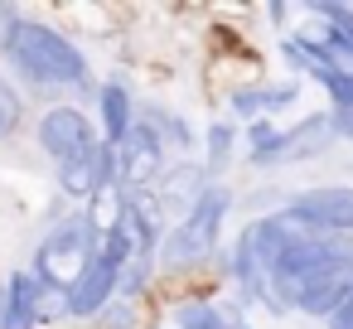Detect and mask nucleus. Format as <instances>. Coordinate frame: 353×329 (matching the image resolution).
<instances>
[{
	"label": "nucleus",
	"mask_w": 353,
	"mask_h": 329,
	"mask_svg": "<svg viewBox=\"0 0 353 329\" xmlns=\"http://www.w3.org/2000/svg\"><path fill=\"white\" fill-rule=\"evenodd\" d=\"M6 59H10V68H15L30 88H83V83H88V59H83V49H78L63 30H54V25H44V20H30V15L15 25Z\"/></svg>",
	"instance_id": "nucleus-1"
},
{
	"label": "nucleus",
	"mask_w": 353,
	"mask_h": 329,
	"mask_svg": "<svg viewBox=\"0 0 353 329\" xmlns=\"http://www.w3.org/2000/svg\"><path fill=\"white\" fill-rule=\"evenodd\" d=\"M102 247V232L88 223V213H68V218H54V228L44 232V242L34 247V276L49 295H68V286L83 276V266L97 257Z\"/></svg>",
	"instance_id": "nucleus-2"
},
{
	"label": "nucleus",
	"mask_w": 353,
	"mask_h": 329,
	"mask_svg": "<svg viewBox=\"0 0 353 329\" xmlns=\"http://www.w3.org/2000/svg\"><path fill=\"white\" fill-rule=\"evenodd\" d=\"M228 208H232V194L223 189V184H208L203 189V199L170 228V237L160 242V261L165 266H189V261H203L213 247H218V228H223V218H228Z\"/></svg>",
	"instance_id": "nucleus-3"
},
{
	"label": "nucleus",
	"mask_w": 353,
	"mask_h": 329,
	"mask_svg": "<svg viewBox=\"0 0 353 329\" xmlns=\"http://www.w3.org/2000/svg\"><path fill=\"white\" fill-rule=\"evenodd\" d=\"M165 170V141L155 136L150 121H131V131L117 146V189L121 194H145V184Z\"/></svg>",
	"instance_id": "nucleus-4"
},
{
	"label": "nucleus",
	"mask_w": 353,
	"mask_h": 329,
	"mask_svg": "<svg viewBox=\"0 0 353 329\" xmlns=\"http://www.w3.org/2000/svg\"><path fill=\"white\" fill-rule=\"evenodd\" d=\"M34 141H39V150H44L54 165H63V160L83 155L88 146H97L102 136L92 131L88 112H78V107H49V112L34 121Z\"/></svg>",
	"instance_id": "nucleus-5"
},
{
	"label": "nucleus",
	"mask_w": 353,
	"mask_h": 329,
	"mask_svg": "<svg viewBox=\"0 0 353 329\" xmlns=\"http://www.w3.org/2000/svg\"><path fill=\"white\" fill-rule=\"evenodd\" d=\"M290 218L319 228V232H348L353 237V189L348 184H319V189H305L300 199L285 203Z\"/></svg>",
	"instance_id": "nucleus-6"
},
{
	"label": "nucleus",
	"mask_w": 353,
	"mask_h": 329,
	"mask_svg": "<svg viewBox=\"0 0 353 329\" xmlns=\"http://www.w3.org/2000/svg\"><path fill=\"white\" fill-rule=\"evenodd\" d=\"M334 146V121L324 117V112H314V117H305V121H295L290 131H281L266 150H256V155H247L252 165H295V160H310V155H319V150H329Z\"/></svg>",
	"instance_id": "nucleus-7"
},
{
	"label": "nucleus",
	"mask_w": 353,
	"mask_h": 329,
	"mask_svg": "<svg viewBox=\"0 0 353 329\" xmlns=\"http://www.w3.org/2000/svg\"><path fill=\"white\" fill-rule=\"evenodd\" d=\"M112 295H117V266L97 252L88 266H83V276L68 286V295H63V315H73V319H92V315H107V305H112Z\"/></svg>",
	"instance_id": "nucleus-8"
},
{
	"label": "nucleus",
	"mask_w": 353,
	"mask_h": 329,
	"mask_svg": "<svg viewBox=\"0 0 353 329\" xmlns=\"http://www.w3.org/2000/svg\"><path fill=\"white\" fill-rule=\"evenodd\" d=\"M6 300H10V310H6V329H34L44 315H54L49 290L39 286V276H34L30 266H20V271L6 276Z\"/></svg>",
	"instance_id": "nucleus-9"
},
{
	"label": "nucleus",
	"mask_w": 353,
	"mask_h": 329,
	"mask_svg": "<svg viewBox=\"0 0 353 329\" xmlns=\"http://www.w3.org/2000/svg\"><path fill=\"white\" fill-rule=\"evenodd\" d=\"M97 121H102V141L107 146H121V136L131 131V121H136V107H131V92H126V83H102L97 88Z\"/></svg>",
	"instance_id": "nucleus-10"
},
{
	"label": "nucleus",
	"mask_w": 353,
	"mask_h": 329,
	"mask_svg": "<svg viewBox=\"0 0 353 329\" xmlns=\"http://www.w3.org/2000/svg\"><path fill=\"white\" fill-rule=\"evenodd\" d=\"M203 189H208V170H199V165H174L170 175H165V184H160V199H155V208H174L179 218L203 199Z\"/></svg>",
	"instance_id": "nucleus-11"
},
{
	"label": "nucleus",
	"mask_w": 353,
	"mask_h": 329,
	"mask_svg": "<svg viewBox=\"0 0 353 329\" xmlns=\"http://www.w3.org/2000/svg\"><path fill=\"white\" fill-rule=\"evenodd\" d=\"M295 102V83H281V88H242V92H232V112L242 117V121H261L266 112H281V107H290Z\"/></svg>",
	"instance_id": "nucleus-12"
},
{
	"label": "nucleus",
	"mask_w": 353,
	"mask_h": 329,
	"mask_svg": "<svg viewBox=\"0 0 353 329\" xmlns=\"http://www.w3.org/2000/svg\"><path fill=\"white\" fill-rule=\"evenodd\" d=\"M136 117H141V121H150L160 141H174L179 150H189V141H194V131H189V126H184V121H179L174 112H165V107H145V112H136Z\"/></svg>",
	"instance_id": "nucleus-13"
},
{
	"label": "nucleus",
	"mask_w": 353,
	"mask_h": 329,
	"mask_svg": "<svg viewBox=\"0 0 353 329\" xmlns=\"http://www.w3.org/2000/svg\"><path fill=\"white\" fill-rule=\"evenodd\" d=\"M174 324L179 329H228L223 319V305H208V300H189L174 310Z\"/></svg>",
	"instance_id": "nucleus-14"
},
{
	"label": "nucleus",
	"mask_w": 353,
	"mask_h": 329,
	"mask_svg": "<svg viewBox=\"0 0 353 329\" xmlns=\"http://www.w3.org/2000/svg\"><path fill=\"white\" fill-rule=\"evenodd\" d=\"M25 126V97L15 92V83L0 73V141H10Z\"/></svg>",
	"instance_id": "nucleus-15"
},
{
	"label": "nucleus",
	"mask_w": 353,
	"mask_h": 329,
	"mask_svg": "<svg viewBox=\"0 0 353 329\" xmlns=\"http://www.w3.org/2000/svg\"><path fill=\"white\" fill-rule=\"evenodd\" d=\"M228 160H232V126L218 121V126H208V175H218Z\"/></svg>",
	"instance_id": "nucleus-16"
},
{
	"label": "nucleus",
	"mask_w": 353,
	"mask_h": 329,
	"mask_svg": "<svg viewBox=\"0 0 353 329\" xmlns=\"http://www.w3.org/2000/svg\"><path fill=\"white\" fill-rule=\"evenodd\" d=\"M314 15H324V20H329V34L353 49V10H348V6H314Z\"/></svg>",
	"instance_id": "nucleus-17"
},
{
	"label": "nucleus",
	"mask_w": 353,
	"mask_h": 329,
	"mask_svg": "<svg viewBox=\"0 0 353 329\" xmlns=\"http://www.w3.org/2000/svg\"><path fill=\"white\" fill-rule=\"evenodd\" d=\"M324 92H329V102H334V112H348V107H353V78H343V73H334V78L324 83Z\"/></svg>",
	"instance_id": "nucleus-18"
},
{
	"label": "nucleus",
	"mask_w": 353,
	"mask_h": 329,
	"mask_svg": "<svg viewBox=\"0 0 353 329\" xmlns=\"http://www.w3.org/2000/svg\"><path fill=\"white\" fill-rule=\"evenodd\" d=\"M25 15L15 10V6H6V0H0V54L10 49V34H15V25H20Z\"/></svg>",
	"instance_id": "nucleus-19"
},
{
	"label": "nucleus",
	"mask_w": 353,
	"mask_h": 329,
	"mask_svg": "<svg viewBox=\"0 0 353 329\" xmlns=\"http://www.w3.org/2000/svg\"><path fill=\"white\" fill-rule=\"evenodd\" d=\"M276 136H281V131H271V121H252V131H247V141H252V155H256V150H266Z\"/></svg>",
	"instance_id": "nucleus-20"
},
{
	"label": "nucleus",
	"mask_w": 353,
	"mask_h": 329,
	"mask_svg": "<svg viewBox=\"0 0 353 329\" xmlns=\"http://www.w3.org/2000/svg\"><path fill=\"white\" fill-rule=\"evenodd\" d=\"M329 329H353V286H348V295L339 300V310L329 315Z\"/></svg>",
	"instance_id": "nucleus-21"
},
{
	"label": "nucleus",
	"mask_w": 353,
	"mask_h": 329,
	"mask_svg": "<svg viewBox=\"0 0 353 329\" xmlns=\"http://www.w3.org/2000/svg\"><path fill=\"white\" fill-rule=\"evenodd\" d=\"M329 121H334V136H353V107L348 112H329Z\"/></svg>",
	"instance_id": "nucleus-22"
},
{
	"label": "nucleus",
	"mask_w": 353,
	"mask_h": 329,
	"mask_svg": "<svg viewBox=\"0 0 353 329\" xmlns=\"http://www.w3.org/2000/svg\"><path fill=\"white\" fill-rule=\"evenodd\" d=\"M6 310H10V300H6V276H0V329H6Z\"/></svg>",
	"instance_id": "nucleus-23"
},
{
	"label": "nucleus",
	"mask_w": 353,
	"mask_h": 329,
	"mask_svg": "<svg viewBox=\"0 0 353 329\" xmlns=\"http://www.w3.org/2000/svg\"><path fill=\"white\" fill-rule=\"evenodd\" d=\"M242 329H247V324H242Z\"/></svg>",
	"instance_id": "nucleus-24"
}]
</instances>
